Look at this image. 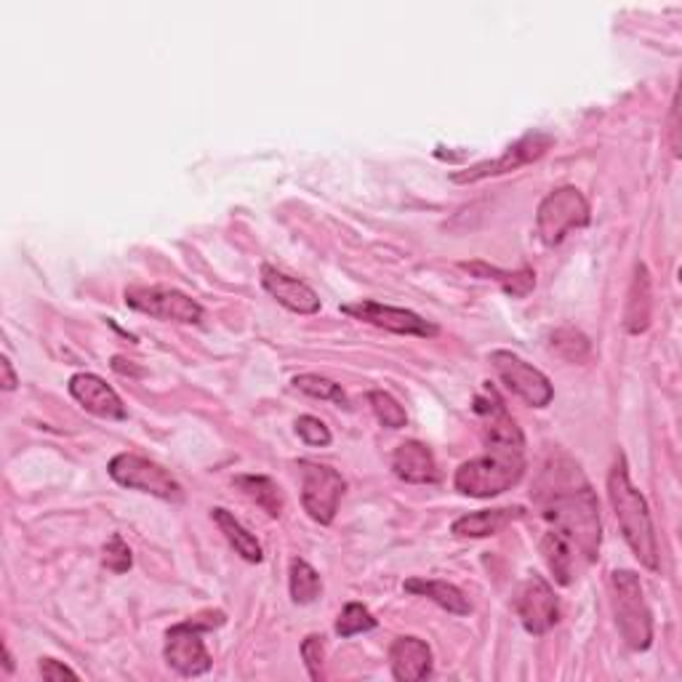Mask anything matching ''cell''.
<instances>
[{
    "label": "cell",
    "mask_w": 682,
    "mask_h": 682,
    "mask_svg": "<svg viewBox=\"0 0 682 682\" xmlns=\"http://www.w3.org/2000/svg\"><path fill=\"white\" fill-rule=\"evenodd\" d=\"M552 477L549 490H542L544 517L552 525L557 536H563L571 544L576 555L584 557V563H595L600 552V509L597 496L584 480L578 486L576 477H563L561 469H549Z\"/></svg>",
    "instance_id": "1"
},
{
    "label": "cell",
    "mask_w": 682,
    "mask_h": 682,
    "mask_svg": "<svg viewBox=\"0 0 682 682\" xmlns=\"http://www.w3.org/2000/svg\"><path fill=\"white\" fill-rule=\"evenodd\" d=\"M608 496L616 512V520L622 525V534L630 544L634 557L645 565L647 571L659 568V542L656 528H653L651 509H647L645 496L632 486L630 472H626L624 456L613 464L608 475Z\"/></svg>",
    "instance_id": "2"
},
{
    "label": "cell",
    "mask_w": 682,
    "mask_h": 682,
    "mask_svg": "<svg viewBox=\"0 0 682 682\" xmlns=\"http://www.w3.org/2000/svg\"><path fill=\"white\" fill-rule=\"evenodd\" d=\"M525 459L523 451H499V448H488L486 456L464 461L456 469L454 486L464 496H475V499H490L504 490L515 488L523 480Z\"/></svg>",
    "instance_id": "3"
},
{
    "label": "cell",
    "mask_w": 682,
    "mask_h": 682,
    "mask_svg": "<svg viewBox=\"0 0 682 682\" xmlns=\"http://www.w3.org/2000/svg\"><path fill=\"white\" fill-rule=\"evenodd\" d=\"M611 590L613 616H616V626L618 632H622L624 643L630 645L632 651H647L653 643V616L645 603V592L637 573L613 571Z\"/></svg>",
    "instance_id": "4"
},
{
    "label": "cell",
    "mask_w": 682,
    "mask_h": 682,
    "mask_svg": "<svg viewBox=\"0 0 682 682\" xmlns=\"http://www.w3.org/2000/svg\"><path fill=\"white\" fill-rule=\"evenodd\" d=\"M222 624L224 613H216L208 622L189 618V622L170 626L166 634V647H163V656H166L170 670L179 672L182 678H201V674H206L214 661H211L208 647L203 643V632Z\"/></svg>",
    "instance_id": "5"
},
{
    "label": "cell",
    "mask_w": 682,
    "mask_h": 682,
    "mask_svg": "<svg viewBox=\"0 0 682 682\" xmlns=\"http://www.w3.org/2000/svg\"><path fill=\"white\" fill-rule=\"evenodd\" d=\"M590 224V203L576 187H561L549 193L536 211V232L544 245L563 243V237L573 230Z\"/></svg>",
    "instance_id": "6"
},
{
    "label": "cell",
    "mask_w": 682,
    "mask_h": 682,
    "mask_svg": "<svg viewBox=\"0 0 682 682\" xmlns=\"http://www.w3.org/2000/svg\"><path fill=\"white\" fill-rule=\"evenodd\" d=\"M110 477L123 488L142 490V494L158 496V499L170 504L184 501V488L179 486V480L166 472L160 464L145 459V456L118 454L110 461Z\"/></svg>",
    "instance_id": "7"
},
{
    "label": "cell",
    "mask_w": 682,
    "mask_h": 682,
    "mask_svg": "<svg viewBox=\"0 0 682 682\" xmlns=\"http://www.w3.org/2000/svg\"><path fill=\"white\" fill-rule=\"evenodd\" d=\"M126 304L149 318L168 320V323H201L203 320V306L193 296L176 289H160V285L126 289Z\"/></svg>",
    "instance_id": "8"
},
{
    "label": "cell",
    "mask_w": 682,
    "mask_h": 682,
    "mask_svg": "<svg viewBox=\"0 0 682 682\" xmlns=\"http://www.w3.org/2000/svg\"><path fill=\"white\" fill-rule=\"evenodd\" d=\"M344 477L325 464L302 461V504L306 515L320 525H331L339 512Z\"/></svg>",
    "instance_id": "9"
},
{
    "label": "cell",
    "mask_w": 682,
    "mask_h": 682,
    "mask_svg": "<svg viewBox=\"0 0 682 682\" xmlns=\"http://www.w3.org/2000/svg\"><path fill=\"white\" fill-rule=\"evenodd\" d=\"M490 363H494L499 379L507 384V390L515 392L517 398H523L528 406L547 408L552 398H555V387H552V381L544 377L538 368L525 363L520 354L496 350L490 354Z\"/></svg>",
    "instance_id": "10"
},
{
    "label": "cell",
    "mask_w": 682,
    "mask_h": 682,
    "mask_svg": "<svg viewBox=\"0 0 682 682\" xmlns=\"http://www.w3.org/2000/svg\"><path fill=\"white\" fill-rule=\"evenodd\" d=\"M515 611L520 616L525 632L536 634V637L547 634L557 624V618H561V605H557L555 590H552L547 578L536 576V573L517 586Z\"/></svg>",
    "instance_id": "11"
},
{
    "label": "cell",
    "mask_w": 682,
    "mask_h": 682,
    "mask_svg": "<svg viewBox=\"0 0 682 682\" xmlns=\"http://www.w3.org/2000/svg\"><path fill=\"white\" fill-rule=\"evenodd\" d=\"M552 145H555V139H552L549 134L530 131V134H525L520 142H515V145L507 147V153H504L501 158L477 163V166H472V168L454 174L451 179L459 182V184H472V182L488 179V176L509 174V170H517V168L528 166V163H534V160L542 158V155L547 153Z\"/></svg>",
    "instance_id": "12"
},
{
    "label": "cell",
    "mask_w": 682,
    "mask_h": 682,
    "mask_svg": "<svg viewBox=\"0 0 682 682\" xmlns=\"http://www.w3.org/2000/svg\"><path fill=\"white\" fill-rule=\"evenodd\" d=\"M341 312L354 320H363L368 325H377V329L398 333V337H421V339L438 337V325L429 323V320L416 315L411 310H400V306L379 304V302H358V304H344L341 306Z\"/></svg>",
    "instance_id": "13"
},
{
    "label": "cell",
    "mask_w": 682,
    "mask_h": 682,
    "mask_svg": "<svg viewBox=\"0 0 682 682\" xmlns=\"http://www.w3.org/2000/svg\"><path fill=\"white\" fill-rule=\"evenodd\" d=\"M475 411L483 416V440L488 448H499V451H523L525 440L520 427L507 413L504 402L494 392L488 398L475 400Z\"/></svg>",
    "instance_id": "14"
},
{
    "label": "cell",
    "mask_w": 682,
    "mask_h": 682,
    "mask_svg": "<svg viewBox=\"0 0 682 682\" xmlns=\"http://www.w3.org/2000/svg\"><path fill=\"white\" fill-rule=\"evenodd\" d=\"M70 394L88 413L99 416V419L123 421L128 416L120 394L97 373H75L70 379Z\"/></svg>",
    "instance_id": "15"
},
{
    "label": "cell",
    "mask_w": 682,
    "mask_h": 682,
    "mask_svg": "<svg viewBox=\"0 0 682 682\" xmlns=\"http://www.w3.org/2000/svg\"><path fill=\"white\" fill-rule=\"evenodd\" d=\"M262 285L277 304L296 312V315H315V312H320V296L310 285L285 275L281 270L270 267V264L262 267Z\"/></svg>",
    "instance_id": "16"
},
{
    "label": "cell",
    "mask_w": 682,
    "mask_h": 682,
    "mask_svg": "<svg viewBox=\"0 0 682 682\" xmlns=\"http://www.w3.org/2000/svg\"><path fill=\"white\" fill-rule=\"evenodd\" d=\"M392 469L400 480L413 483V486H432L440 480L438 461L425 442L408 440L394 448L392 454Z\"/></svg>",
    "instance_id": "17"
},
{
    "label": "cell",
    "mask_w": 682,
    "mask_h": 682,
    "mask_svg": "<svg viewBox=\"0 0 682 682\" xmlns=\"http://www.w3.org/2000/svg\"><path fill=\"white\" fill-rule=\"evenodd\" d=\"M392 678L400 682H419L432 674V651L419 637H398L390 647Z\"/></svg>",
    "instance_id": "18"
},
{
    "label": "cell",
    "mask_w": 682,
    "mask_h": 682,
    "mask_svg": "<svg viewBox=\"0 0 682 682\" xmlns=\"http://www.w3.org/2000/svg\"><path fill=\"white\" fill-rule=\"evenodd\" d=\"M517 517H523V507L472 512V515H461L459 520L451 525V534L459 538H486L499 534L501 528H507Z\"/></svg>",
    "instance_id": "19"
},
{
    "label": "cell",
    "mask_w": 682,
    "mask_h": 682,
    "mask_svg": "<svg viewBox=\"0 0 682 682\" xmlns=\"http://www.w3.org/2000/svg\"><path fill=\"white\" fill-rule=\"evenodd\" d=\"M651 312H653V299H651V275L643 264H637L634 270V281L630 289V299H626V312H624V325L630 333H643L651 325Z\"/></svg>",
    "instance_id": "20"
},
{
    "label": "cell",
    "mask_w": 682,
    "mask_h": 682,
    "mask_svg": "<svg viewBox=\"0 0 682 682\" xmlns=\"http://www.w3.org/2000/svg\"><path fill=\"white\" fill-rule=\"evenodd\" d=\"M406 592H411V595H425L432 600V603H438L440 608L456 613V616H469V613H472V605H469V600L464 597L459 586L440 582V578H429V582L427 578H408Z\"/></svg>",
    "instance_id": "21"
},
{
    "label": "cell",
    "mask_w": 682,
    "mask_h": 682,
    "mask_svg": "<svg viewBox=\"0 0 682 682\" xmlns=\"http://www.w3.org/2000/svg\"><path fill=\"white\" fill-rule=\"evenodd\" d=\"M211 517H214V523L220 525L224 538H227V542L232 544V549H235L243 561L262 563V557H264L262 544L256 542V536L251 534V530L245 528V525L237 520L232 512H227L224 507H216L214 512H211Z\"/></svg>",
    "instance_id": "22"
},
{
    "label": "cell",
    "mask_w": 682,
    "mask_h": 682,
    "mask_svg": "<svg viewBox=\"0 0 682 682\" xmlns=\"http://www.w3.org/2000/svg\"><path fill=\"white\" fill-rule=\"evenodd\" d=\"M542 555L544 561H547L549 571L555 573V582L568 586L573 582V576H576V561H578V555L573 552L571 544L565 542L563 536H557L555 530H547L542 538Z\"/></svg>",
    "instance_id": "23"
},
{
    "label": "cell",
    "mask_w": 682,
    "mask_h": 682,
    "mask_svg": "<svg viewBox=\"0 0 682 682\" xmlns=\"http://www.w3.org/2000/svg\"><path fill=\"white\" fill-rule=\"evenodd\" d=\"M235 486L241 488L245 499H251L256 507H262L270 517L283 515V494L275 480H270V477L264 475H241L235 477Z\"/></svg>",
    "instance_id": "24"
},
{
    "label": "cell",
    "mask_w": 682,
    "mask_h": 682,
    "mask_svg": "<svg viewBox=\"0 0 682 682\" xmlns=\"http://www.w3.org/2000/svg\"><path fill=\"white\" fill-rule=\"evenodd\" d=\"M289 586H291V600L296 605H310L315 603L323 592V582H320V573L312 568L306 561H291L289 571Z\"/></svg>",
    "instance_id": "25"
},
{
    "label": "cell",
    "mask_w": 682,
    "mask_h": 682,
    "mask_svg": "<svg viewBox=\"0 0 682 682\" xmlns=\"http://www.w3.org/2000/svg\"><path fill=\"white\" fill-rule=\"evenodd\" d=\"M293 387L315 400H329V402H337V406H347V394L344 390H341V384L325 377H318V373H302V377L293 379Z\"/></svg>",
    "instance_id": "26"
},
{
    "label": "cell",
    "mask_w": 682,
    "mask_h": 682,
    "mask_svg": "<svg viewBox=\"0 0 682 682\" xmlns=\"http://www.w3.org/2000/svg\"><path fill=\"white\" fill-rule=\"evenodd\" d=\"M368 402H371L373 413H377V419H379L381 425H384L387 429H400V427H406V425H408L406 408H402L400 402L394 400L390 392H384V390L368 392Z\"/></svg>",
    "instance_id": "27"
},
{
    "label": "cell",
    "mask_w": 682,
    "mask_h": 682,
    "mask_svg": "<svg viewBox=\"0 0 682 682\" xmlns=\"http://www.w3.org/2000/svg\"><path fill=\"white\" fill-rule=\"evenodd\" d=\"M371 630H377V618H373V613L360 603H347L337 622L339 637H354V634H363Z\"/></svg>",
    "instance_id": "28"
},
{
    "label": "cell",
    "mask_w": 682,
    "mask_h": 682,
    "mask_svg": "<svg viewBox=\"0 0 682 682\" xmlns=\"http://www.w3.org/2000/svg\"><path fill=\"white\" fill-rule=\"evenodd\" d=\"M552 350H555L561 358L571 360V363H582L586 358V352H590V341L584 339V333L573 331V329H563L557 333H552Z\"/></svg>",
    "instance_id": "29"
},
{
    "label": "cell",
    "mask_w": 682,
    "mask_h": 682,
    "mask_svg": "<svg viewBox=\"0 0 682 682\" xmlns=\"http://www.w3.org/2000/svg\"><path fill=\"white\" fill-rule=\"evenodd\" d=\"M296 435L306 446L323 448L331 442V429L318 419V416H299L296 419Z\"/></svg>",
    "instance_id": "30"
},
{
    "label": "cell",
    "mask_w": 682,
    "mask_h": 682,
    "mask_svg": "<svg viewBox=\"0 0 682 682\" xmlns=\"http://www.w3.org/2000/svg\"><path fill=\"white\" fill-rule=\"evenodd\" d=\"M105 561L107 568H110L113 573H126L128 568H131L134 557H131V549H128V544L123 542L120 534H115L110 542L105 544Z\"/></svg>",
    "instance_id": "31"
},
{
    "label": "cell",
    "mask_w": 682,
    "mask_h": 682,
    "mask_svg": "<svg viewBox=\"0 0 682 682\" xmlns=\"http://www.w3.org/2000/svg\"><path fill=\"white\" fill-rule=\"evenodd\" d=\"M499 283H501V289L509 293V296L523 299L536 289V272L528 270V267H523L517 272H501Z\"/></svg>",
    "instance_id": "32"
},
{
    "label": "cell",
    "mask_w": 682,
    "mask_h": 682,
    "mask_svg": "<svg viewBox=\"0 0 682 682\" xmlns=\"http://www.w3.org/2000/svg\"><path fill=\"white\" fill-rule=\"evenodd\" d=\"M323 653H325V643L320 634H310V637L302 643V659L312 680H320V672H323Z\"/></svg>",
    "instance_id": "33"
},
{
    "label": "cell",
    "mask_w": 682,
    "mask_h": 682,
    "mask_svg": "<svg viewBox=\"0 0 682 682\" xmlns=\"http://www.w3.org/2000/svg\"><path fill=\"white\" fill-rule=\"evenodd\" d=\"M40 674H43V680H65V678L78 680V672H72L70 666L59 664V661H53V659L40 661Z\"/></svg>",
    "instance_id": "34"
},
{
    "label": "cell",
    "mask_w": 682,
    "mask_h": 682,
    "mask_svg": "<svg viewBox=\"0 0 682 682\" xmlns=\"http://www.w3.org/2000/svg\"><path fill=\"white\" fill-rule=\"evenodd\" d=\"M0 371H3V381H0V384H3V390L6 392H11V390H17V384H19V377H17V371H13V366H11V360L6 358H0Z\"/></svg>",
    "instance_id": "35"
},
{
    "label": "cell",
    "mask_w": 682,
    "mask_h": 682,
    "mask_svg": "<svg viewBox=\"0 0 682 682\" xmlns=\"http://www.w3.org/2000/svg\"><path fill=\"white\" fill-rule=\"evenodd\" d=\"M3 656H6V672H11V670H13V661H11L9 647H3Z\"/></svg>",
    "instance_id": "36"
}]
</instances>
